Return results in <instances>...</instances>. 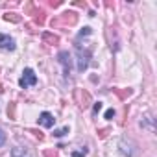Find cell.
<instances>
[{
	"mask_svg": "<svg viewBox=\"0 0 157 157\" xmlns=\"http://www.w3.org/2000/svg\"><path fill=\"white\" fill-rule=\"evenodd\" d=\"M102 109V102H94V105H93V113L94 115H98V111Z\"/></svg>",
	"mask_w": 157,
	"mask_h": 157,
	"instance_id": "2e32d148",
	"label": "cell"
},
{
	"mask_svg": "<svg viewBox=\"0 0 157 157\" xmlns=\"http://www.w3.org/2000/svg\"><path fill=\"white\" fill-rule=\"evenodd\" d=\"M8 115H10L11 120H15V102L10 104V107H8Z\"/></svg>",
	"mask_w": 157,
	"mask_h": 157,
	"instance_id": "4fadbf2b",
	"label": "cell"
},
{
	"mask_svg": "<svg viewBox=\"0 0 157 157\" xmlns=\"http://www.w3.org/2000/svg\"><path fill=\"white\" fill-rule=\"evenodd\" d=\"M57 61L61 63V67H63V72H65V78H68L70 76V70H72V57H70V54L68 52H59L57 54Z\"/></svg>",
	"mask_w": 157,
	"mask_h": 157,
	"instance_id": "277c9868",
	"label": "cell"
},
{
	"mask_svg": "<svg viewBox=\"0 0 157 157\" xmlns=\"http://www.w3.org/2000/svg\"><path fill=\"white\" fill-rule=\"evenodd\" d=\"M74 100L78 104V107H82V109H87L91 105V94L83 89H76L74 91Z\"/></svg>",
	"mask_w": 157,
	"mask_h": 157,
	"instance_id": "7a4b0ae2",
	"label": "cell"
},
{
	"mask_svg": "<svg viewBox=\"0 0 157 157\" xmlns=\"http://www.w3.org/2000/svg\"><path fill=\"white\" fill-rule=\"evenodd\" d=\"M68 133V128H61V129H56L54 131V137H65Z\"/></svg>",
	"mask_w": 157,
	"mask_h": 157,
	"instance_id": "5bb4252c",
	"label": "cell"
},
{
	"mask_svg": "<svg viewBox=\"0 0 157 157\" xmlns=\"http://www.w3.org/2000/svg\"><path fill=\"white\" fill-rule=\"evenodd\" d=\"M85 35H91V28H89V26H85L80 33H78V37H85Z\"/></svg>",
	"mask_w": 157,
	"mask_h": 157,
	"instance_id": "9a60e30c",
	"label": "cell"
},
{
	"mask_svg": "<svg viewBox=\"0 0 157 157\" xmlns=\"http://www.w3.org/2000/svg\"><path fill=\"white\" fill-rule=\"evenodd\" d=\"M11 157H32V155H30V151L26 148H19L17 146V148L11 150Z\"/></svg>",
	"mask_w": 157,
	"mask_h": 157,
	"instance_id": "30bf717a",
	"label": "cell"
},
{
	"mask_svg": "<svg viewBox=\"0 0 157 157\" xmlns=\"http://www.w3.org/2000/svg\"><path fill=\"white\" fill-rule=\"evenodd\" d=\"M6 144V133H4V129L0 128V146H4Z\"/></svg>",
	"mask_w": 157,
	"mask_h": 157,
	"instance_id": "e0dca14e",
	"label": "cell"
},
{
	"mask_svg": "<svg viewBox=\"0 0 157 157\" xmlns=\"http://www.w3.org/2000/svg\"><path fill=\"white\" fill-rule=\"evenodd\" d=\"M115 115H117V113H115V109H107V111H105V118H107V120H111Z\"/></svg>",
	"mask_w": 157,
	"mask_h": 157,
	"instance_id": "ac0fdd59",
	"label": "cell"
},
{
	"mask_svg": "<svg viewBox=\"0 0 157 157\" xmlns=\"http://www.w3.org/2000/svg\"><path fill=\"white\" fill-rule=\"evenodd\" d=\"M4 21H11V22H21V17L17 13H6L4 15Z\"/></svg>",
	"mask_w": 157,
	"mask_h": 157,
	"instance_id": "7c38bea8",
	"label": "cell"
},
{
	"mask_svg": "<svg viewBox=\"0 0 157 157\" xmlns=\"http://www.w3.org/2000/svg\"><path fill=\"white\" fill-rule=\"evenodd\" d=\"M129 94H131L129 89H128V91H118V96H120V98H126V96H129Z\"/></svg>",
	"mask_w": 157,
	"mask_h": 157,
	"instance_id": "d6986e66",
	"label": "cell"
},
{
	"mask_svg": "<svg viewBox=\"0 0 157 157\" xmlns=\"http://www.w3.org/2000/svg\"><path fill=\"white\" fill-rule=\"evenodd\" d=\"M44 157H56V151H44Z\"/></svg>",
	"mask_w": 157,
	"mask_h": 157,
	"instance_id": "ffe728a7",
	"label": "cell"
},
{
	"mask_svg": "<svg viewBox=\"0 0 157 157\" xmlns=\"http://www.w3.org/2000/svg\"><path fill=\"white\" fill-rule=\"evenodd\" d=\"M140 126H142V128H148L150 131H153L155 126H153V118H151V115H144L142 120H140Z\"/></svg>",
	"mask_w": 157,
	"mask_h": 157,
	"instance_id": "9c48e42d",
	"label": "cell"
},
{
	"mask_svg": "<svg viewBox=\"0 0 157 157\" xmlns=\"http://www.w3.org/2000/svg\"><path fill=\"white\" fill-rule=\"evenodd\" d=\"M43 41H44L46 44H57V43H59V37L54 35V33H50V32H44V33H43Z\"/></svg>",
	"mask_w": 157,
	"mask_h": 157,
	"instance_id": "ba28073f",
	"label": "cell"
},
{
	"mask_svg": "<svg viewBox=\"0 0 157 157\" xmlns=\"http://www.w3.org/2000/svg\"><path fill=\"white\" fill-rule=\"evenodd\" d=\"M35 83H37V76H35V72H33L32 68H24L22 78L19 80V85H21L22 89H28V87H32V85H35Z\"/></svg>",
	"mask_w": 157,
	"mask_h": 157,
	"instance_id": "3957f363",
	"label": "cell"
},
{
	"mask_svg": "<svg viewBox=\"0 0 157 157\" xmlns=\"http://www.w3.org/2000/svg\"><path fill=\"white\" fill-rule=\"evenodd\" d=\"M54 122H56V118H54V115H52V113L44 111V113H41V115H39V124H41V126H44V128H52V126H54Z\"/></svg>",
	"mask_w": 157,
	"mask_h": 157,
	"instance_id": "52a82bcc",
	"label": "cell"
},
{
	"mask_svg": "<svg viewBox=\"0 0 157 157\" xmlns=\"http://www.w3.org/2000/svg\"><path fill=\"white\" fill-rule=\"evenodd\" d=\"M120 151H122L126 157H131V155H133V150H131V146H129V144L126 146V140H122V142H120Z\"/></svg>",
	"mask_w": 157,
	"mask_h": 157,
	"instance_id": "8fae6325",
	"label": "cell"
},
{
	"mask_svg": "<svg viewBox=\"0 0 157 157\" xmlns=\"http://www.w3.org/2000/svg\"><path fill=\"white\" fill-rule=\"evenodd\" d=\"M17 44H15V39L6 35V33H0V50H15Z\"/></svg>",
	"mask_w": 157,
	"mask_h": 157,
	"instance_id": "8992f818",
	"label": "cell"
},
{
	"mask_svg": "<svg viewBox=\"0 0 157 157\" xmlns=\"http://www.w3.org/2000/svg\"><path fill=\"white\" fill-rule=\"evenodd\" d=\"M76 61H78V70L80 72H83L87 67H89V63H91V50L89 48H82L80 44H76Z\"/></svg>",
	"mask_w": 157,
	"mask_h": 157,
	"instance_id": "6da1fadb",
	"label": "cell"
},
{
	"mask_svg": "<svg viewBox=\"0 0 157 157\" xmlns=\"http://www.w3.org/2000/svg\"><path fill=\"white\" fill-rule=\"evenodd\" d=\"M76 21H78V15H76L74 11H65L59 19H54V21H52V26H54V24H59V22H65V24H76Z\"/></svg>",
	"mask_w": 157,
	"mask_h": 157,
	"instance_id": "5b68a950",
	"label": "cell"
}]
</instances>
